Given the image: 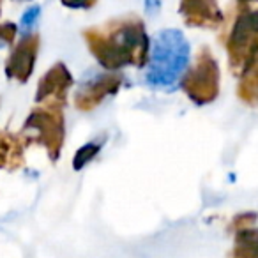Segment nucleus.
Here are the masks:
<instances>
[{
	"label": "nucleus",
	"mask_w": 258,
	"mask_h": 258,
	"mask_svg": "<svg viewBox=\"0 0 258 258\" xmlns=\"http://www.w3.org/2000/svg\"><path fill=\"white\" fill-rule=\"evenodd\" d=\"M83 37L90 53L108 71L125 66L144 68L149 60V37L138 16L113 20L103 29H89Z\"/></svg>",
	"instance_id": "nucleus-1"
},
{
	"label": "nucleus",
	"mask_w": 258,
	"mask_h": 258,
	"mask_svg": "<svg viewBox=\"0 0 258 258\" xmlns=\"http://www.w3.org/2000/svg\"><path fill=\"white\" fill-rule=\"evenodd\" d=\"M147 83L159 90H172L182 80L189 62V43L177 29L161 30L152 41Z\"/></svg>",
	"instance_id": "nucleus-2"
},
{
	"label": "nucleus",
	"mask_w": 258,
	"mask_h": 258,
	"mask_svg": "<svg viewBox=\"0 0 258 258\" xmlns=\"http://www.w3.org/2000/svg\"><path fill=\"white\" fill-rule=\"evenodd\" d=\"M256 15L253 9L244 6L242 11L237 15L226 41L228 62L237 75H240L251 62L256 60Z\"/></svg>",
	"instance_id": "nucleus-3"
},
{
	"label": "nucleus",
	"mask_w": 258,
	"mask_h": 258,
	"mask_svg": "<svg viewBox=\"0 0 258 258\" xmlns=\"http://www.w3.org/2000/svg\"><path fill=\"white\" fill-rule=\"evenodd\" d=\"M182 90L193 103L209 104L219 94V66L209 48H202L195 66L184 75Z\"/></svg>",
	"instance_id": "nucleus-4"
},
{
	"label": "nucleus",
	"mask_w": 258,
	"mask_h": 258,
	"mask_svg": "<svg viewBox=\"0 0 258 258\" xmlns=\"http://www.w3.org/2000/svg\"><path fill=\"white\" fill-rule=\"evenodd\" d=\"M25 131H30V138L44 145L51 161H57L64 147V115L58 106H39L30 111L25 120Z\"/></svg>",
	"instance_id": "nucleus-5"
},
{
	"label": "nucleus",
	"mask_w": 258,
	"mask_h": 258,
	"mask_svg": "<svg viewBox=\"0 0 258 258\" xmlns=\"http://www.w3.org/2000/svg\"><path fill=\"white\" fill-rule=\"evenodd\" d=\"M73 83L75 82H73L69 69L66 68V64L58 62L41 78L36 92V101L43 106L62 108L66 104V97Z\"/></svg>",
	"instance_id": "nucleus-6"
},
{
	"label": "nucleus",
	"mask_w": 258,
	"mask_h": 258,
	"mask_svg": "<svg viewBox=\"0 0 258 258\" xmlns=\"http://www.w3.org/2000/svg\"><path fill=\"white\" fill-rule=\"evenodd\" d=\"M37 51H39V36L27 34L18 41L15 50L11 51L6 62V75L8 78L16 80L18 83H27L36 66Z\"/></svg>",
	"instance_id": "nucleus-7"
},
{
	"label": "nucleus",
	"mask_w": 258,
	"mask_h": 258,
	"mask_svg": "<svg viewBox=\"0 0 258 258\" xmlns=\"http://www.w3.org/2000/svg\"><path fill=\"white\" fill-rule=\"evenodd\" d=\"M122 78L118 75H97L89 82H83L75 94V104L78 110L90 111L99 106L108 96L118 92Z\"/></svg>",
	"instance_id": "nucleus-8"
},
{
	"label": "nucleus",
	"mask_w": 258,
	"mask_h": 258,
	"mask_svg": "<svg viewBox=\"0 0 258 258\" xmlns=\"http://www.w3.org/2000/svg\"><path fill=\"white\" fill-rule=\"evenodd\" d=\"M180 15L189 27H219L223 15L216 0H180Z\"/></svg>",
	"instance_id": "nucleus-9"
},
{
	"label": "nucleus",
	"mask_w": 258,
	"mask_h": 258,
	"mask_svg": "<svg viewBox=\"0 0 258 258\" xmlns=\"http://www.w3.org/2000/svg\"><path fill=\"white\" fill-rule=\"evenodd\" d=\"M23 138L9 131H0V170H15L23 166Z\"/></svg>",
	"instance_id": "nucleus-10"
},
{
	"label": "nucleus",
	"mask_w": 258,
	"mask_h": 258,
	"mask_svg": "<svg viewBox=\"0 0 258 258\" xmlns=\"http://www.w3.org/2000/svg\"><path fill=\"white\" fill-rule=\"evenodd\" d=\"M240 75H242L239 85L240 99L249 104H254V101H256V60L251 62Z\"/></svg>",
	"instance_id": "nucleus-11"
},
{
	"label": "nucleus",
	"mask_w": 258,
	"mask_h": 258,
	"mask_svg": "<svg viewBox=\"0 0 258 258\" xmlns=\"http://www.w3.org/2000/svg\"><path fill=\"white\" fill-rule=\"evenodd\" d=\"M101 147H103L101 142H89V144H85L82 149H78V152L75 154V159H73V168L82 170L87 163L92 161V159L99 154Z\"/></svg>",
	"instance_id": "nucleus-12"
},
{
	"label": "nucleus",
	"mask_w": 258,
	"mask_h": 258,
	"mask_svg": "<svg viewBox=\"0 0 258 258\" xmlns=\"http://www.w3.org/2000/svg\"><path fill=\"white\" fill-rule=\"evenodd\" d=\"M39 16H41V8H39V6H34V8L27 9L25 15H23L22 20H20V25H16V27H18V32H22L23 36H27V34H32V29L36 27Z\"/></svg>",
	"instance_id": "nucleus-13"
},
{
	"label": "nucleus",
	"mask_w": 258,
	"mask_h": 258,
	"mask_svg": "<svg viewBox=\"0 0 258 258\" xmlns=\"http://www.w3.org/2000/svg\"><path fill=\"white\" fill-rule=\"evenodd\" d=\"M16 34H18V27L15 23H2L0 25V48L13 44L16 39Z\"/></svg>",
	"instance_id": "nucleus-14"
},
{
	"label": "nucleus",
	"mask_w": 258,
	"mask_h": 258,
	"mask_svg": "<svg viewBox=\"0 0 258 258\" xmlns=\"http://www.w3.org/2000/svg\"><path fill=\"white\" fill-rule=\"evenodd\" d=\"M60 2L69 9H90L96 6L97 0H60Z\"/></svg>",
	"instance_id": "nucleus-15"
},
{
	"label": "nucleus",
	"mask_w": 258,
	"mask_h": 258,
	"mask_svg": "<svg viewBox=\"0 0 258 258\" xmlns=\"http://www.w3.org/2000/svg\"><path fill=\"white\" fill-rule=\"evenodd\" d=\"M159 0H145V9H147L149 13H156L159 9Z\"/></svg>",
	"instance_id": "nucleus-16"
},
{
	"label": "nucleus",
	"mask_w": 258,
	"mask_h": 258,
	"mask_svg": "<svg viewBox=\"0 0 258 258\" xmlns=\"http://www.w3.org/2000/svg\"><path fill=\"white\" fill-rule=\"evenodd\" d=\"M240 2H244V6H246L247 2H254V0H240Z\"/></svg>",
	"instance_id": "nucleus-17"
}]
</instances>
